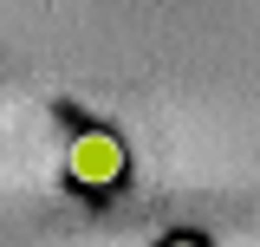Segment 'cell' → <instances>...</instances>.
<instances>
[{"instance_id":"cell-2","label":"cell","mask_w":260,"mask_h":247,"mask_svg":"<svg viewBox=\"0 0 260 247\" xmlns=\"http://www.w3.org/2000/svg\"><path fill=\"white\" fill-rule=\"evenodd\" d=\"M162 247H202V241H189V234H182V241H162Z\"/></svg>"},{"instance_id":"cell-1","label":"cell","mask_w":260,"mask_h":247,"mask_svg":"<svg viewBox=\"0 0 260 247\" xmlns=\"http://www.w3.org/2000/svg\"><path fill=\"white\" fill-rule=\"evenodd\" d=\"M124 169H130V156H124V137L117 130H78L72 137V150H65V176L78 189H117L124 182Z\"/></svg>"}]
</instances>
